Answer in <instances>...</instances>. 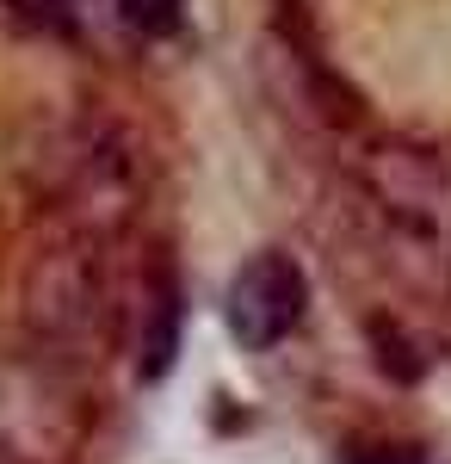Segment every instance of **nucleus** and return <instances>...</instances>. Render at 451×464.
<instances>
[{"mask_svg": "<svg viewBox=\"0 0 451 464\" xmlns=\"http://www.w3.org/2000/svg\"><path fill=\"white\" fill-rule=\"evenodd\" d=\"M118 279L105 266V236L74 229L25 266V334L43 359H100L118 334Z\"/></svg>", "mask_w": 451, "mask_h": 464, "instance_id": "f257e3e1", "label": "nucleus"}, {"mask_svg": "<svg viewBox=\"0 0 451 464\" xmlns=\"http://www.w3.org/2000/svg\"><path fill=\"white\" fill-rule=\"evenodd\" d=\"M87 433V402L62 359L0 365V464H62Z\"/></svg>", "mask_w": 451, "mask_h": 464, "instance_id": "f03ea898", "label": "nucleus"}, {"mask_svg": "<svg viewBox=\"0 0 451 464\" xmlns=\"http://www.w3.org/2000/svg\"><path fill=\"white\" fill-rule=\"evenodd\" d=\"M303 304H310L303 266L291 254H254L242 273L229 279L223 316H229V334L242 341L247 353H266V347H278L303 322Z\"/></svg>", "mask_w": 451, "mask_h": 464, "instance_id": "7ed1b4c3", "label": "nucleus"}, {"mask_svg": "<svg viewBox=\"0 0 451 464\" xmlns=\"http://www.w3.org/2000/svg\"><path fill=\"white\" fill-rule=\"evenodd\" d=\"M174 353H179V285L168 266H155L137 297V372L161 378L174 365Z\"/></svg>", "mask_w": 451, "mask_h": 464, "instance_id": "20e7f679", "label": "nucleus"}, {"mask_svg": "<svg viewBox=\"0 0 451 464\" xmlns=\"http://www.w3.org/2000/svg\"><path fill=\"white\" fill-rule=\"evenodd\" d=\"M0 25H13L25 37H56V44H69L81 32L69 0H0Z\"/></svg>", "mask_w": 451, "mask_h": 464, "instance_id": "39448f33", "label": "nucleus"}, {"mask_svg": "<svg viewBox=\"0 0 451 464\" xmlns=\"http://www.w3.org/2000/svg\"><path fill=\"white\" fill-rule=\"evenodd\" d=\"M124 6V19L149 37H168L179 25V13H186V0H118Z\"/></svg>", "mask_w": 451, "mask_h": 464, "instance_id": "423d86ee", "label": "nucleus"}, {"mask_svg": "<svg viewBox=\"0 0 451 464\" xmlns=\"http://www.w3.org/2000/svg\"><path fill=\"white\" fill-rule=\"evenodd\" d=\"M352 464H420L415 452H359Z\"/></svg>", "mask_w": 451, "mask_h": 464, "instance_id": "0eeeda50", "label": "nucleus"}]
</instances>
